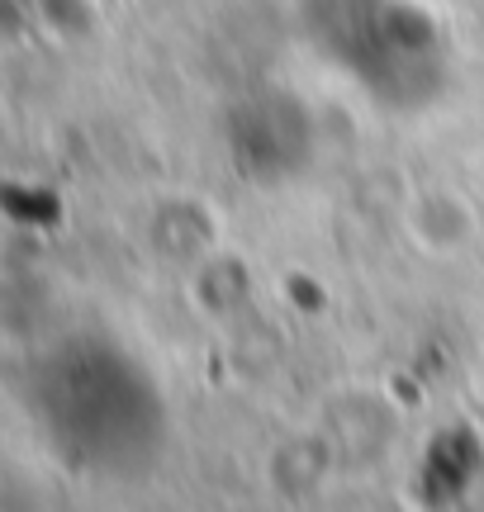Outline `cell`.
Instances as JSON below:
<instances>
[{"mask_svg":"<svg viewBox=\"0 0 484 512\" xmlns=\"http://www.w3.org/2000/svg\"><path fill=\"white\" fill-rule=\"evenodd\" d=\"M38 413L62 456L86 470L124 475L157 456L162 403L119 347L72 342L43 366Z\"/></svg>","mask_w":484,"mask_h":512,"instance_id":"obj_1","label":"cell"}]
</instances>
